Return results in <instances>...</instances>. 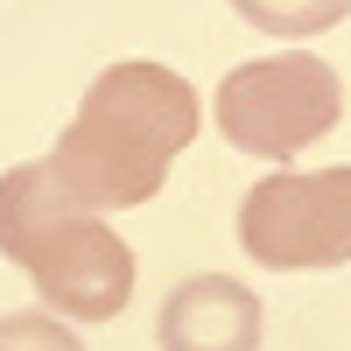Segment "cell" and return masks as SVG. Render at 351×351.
<instances>
[{"label":"cell","mask_w":351,"mask_h":351,"mask_svg":"<svg viewBox=\"0 0 351 351\" xmlns=\"http://www.w3.org/2000/svg\"><path fill=\"white\" fill-rule=\"evenodd\" d=\"M197 134V92L169 64H112L77 99V120L49 155L56 190L84 211H127L162 190L169 162Z\"/></svg>","instance_id":"1"},{"label":"cell","mask_w":351,"mask_h":351,"mask_svg":"<svg viewBox=\"0 0 351 351\" xmlns=\"http://www.w3.org/2000/svg\"><path fill=\"white\" fill-rule=\"evenodd\" d=\"M0 253L36 281L49 316L112 324L134 295V246L99 211L56 190L49 162H21L0 176Z\"/></svg>","instance_id":"2"},{"label":"cell","mask_w":351,"mask_h":351,"mask_svg":"<svg viewBox=\"0 0 351 351\" xmlns=\"http://www.w3.org/2000/svg\"><path fill=\"white\" fill-rule=\"evenodd\" d=\"M344 120V84L324 56L309 49H281V56H253V64L225 71L218 84V127L239 155L260 162H288L309 141H324Z\"/></svg>","instance_id":"3"},{"label":"cell","mask_w":351,"mask_h":351,"mask_svg":"<svg viewBox=\"0 0 351 351\" xmlns=\"http://www.w3.org/2000/svg\"><path fill=\"white\" fill-rule=\"evenodd\" d=\"M239 246L274 274L351 260V169H281L239 204Z\"/></svg>","instance_id":"4"},{"label":"cell","mask_w":351,"mask_h":351,"mask_svg":"<svg viewBox=\"0 0 351 351\" xmlns=\"http://www.w3.org/2000/svg\"><path fill=\"white\" fill-rule=\"evenodd\" d=\"M162 351H260V295L232 274H190L162 295Z\"/></svg>","instance_id":"5"},{"label":"cell","mask_w":351,"mask_h":351,"mask_svg":"<svg viewBox=\"0 0 351 351\" xmlns=\"http://www.w3.org/2000/svg\"><path fill=\"white\" fill-rule=\"evenodd\" d=\"M239 8V21H253L260 36H324V28H337L351 14V0H232Z\"/></svg>","instance_id":"6"},{"label":"cell","mask_w":351,"mask_h":351,"mask_svg":"<svg viewBox=\"0 0 351 351\" xmlns=\"http://www.w3.org/2000/svg\"><path fill=\"white\" fill-rule=\"evenodd\" d=\"M0 351H84V344H77V330L64 324V316L14 309V316H0Z\"/></svg>","instance_id":"7"}]
</instances>
